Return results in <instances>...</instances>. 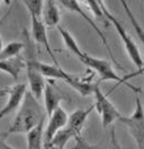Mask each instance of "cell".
<instances>
[{"label": "cell", "instance_id": "ac0fdd59", "mask_svg": "<svg viewBox=\"0 0 144 149\" xmlns=\"http://www.w3.org/2000/svg\"><path fill=\"white\" fill-rule=\"evenodd\" d=\"M24 47H25V45L23 42H18V41L10 42L7 45L2 47V50L0 51V60L10 59V58L19 56L20 52L24 50Z\"/></svg>", "mask_w": 144, "mask_h": 149}, {"label": "cell", "instance_id": "8992f818", "mask_svg": "<svg viewBox=\"0 0 144 149\" xmlns=\"http://www.w3.org/2000/svg\"><path fill=\"white\" fill-rule=\"evenodd\" d=\"M127 128L129 134L134 139L137 149H144V107L137 97L133 113L128 116H120L118 120Z\"/></svg>", "mask_w": 144, "mask_h": 149}, {"label": "cell", "instance_id": "603a6c76", "mask_svg": "<svg viewBox=\"0 0 144 149\" xmlns=\"http://www.w3.org/2000/svg\"><path fill=\"white\" fill-rule=\"evenodd\" d=\"M2 40H1V36H0V51H1V50H2Z\"/></svg>", "mask_w": 144, "mask_h": 149}, {"label": "cell", "instance_id": "ba28073f", "mask_svg": "<svg viewBox=\"0 0 144 149\" xmlns=\"http://www.w3.org/2000/svg\"><path fill=\"white\" fill-rule=\"evenodd\" d=\"M59 2L62 5L63 7L65 8V9L70 10L71 13H75V14H78L79 16H80L82 19H84L88 24L90 25V27L92 28L95 32H96V34L99 36V38L101 40V42H102V44L105 45V47H106V50L108 51V53H109V56H110V59L115 62V65H118V62H117V60L115 59V56H114V54H113V51H111V49H110V47H109V44H108V41L107 38H106V36H105V34L100 31V28L97 26V24L92 20V18L90 17V16H88L87 14H86V11L81 8V5L80 2L78 1V0H59ZM119 67V65H118ZM120 68V67H119ZM120 69H123V68H120Z\"/></svg>", "mask_w": 144, "mask_h": 149}, {"label": "cell", "instance_id": "d4e9b609", "mask_svg": "<svg viewBox=\"0 0 144 149\" xmlns=\"http://www.w3.org/2000/svg\"><path fill=\"white\" fill-rule=\"evenodd\" d=\"M79 2H83V3H86V0H78Z\"/></svg>", "mask_w": 144, "mask_h": 149}, {"label": "cell", "instance_id": "5b68a950", "mask_svg": "<svg viewBox=\"0 0 144 149\" xmlns=\"http://www.w3.org/2000/svg\"><path fill=\"white\" fill-rule=\"evenodd\" d=\"M38 67L45 78L63 80L74 91H77L81 96H89L93 93L95 84L87 81V80H82L79 77L66 72L60 67V65H48V63H44L39 61Z\"/></svg>", "mask_w": 144, "mask_h": 149}, {"label": "cell", "instance_id": "7c38bea8", "mask_svg": "<svg viewBox=\"0 0 144 149\" xmlns=\"http://www.w3.org/2000/svg\"><path fill=\"white\" fill-rule=\"evenodd\" d=\"M27 92L26 84H16L8 89V100L5 106L0 110V119L8 115L14 111L19 109L20 104L23 102L25 94Z\"/></svg>", "mask_w": 144, "mask_h": 149}, {"label": "cell", "instance_id": "484cf974", "mask_svg": "<svg viewBox=\"0 0 144 149\" xmlns=\"http://www.w3.org/2000/svg\"><path fill=\"white\" fill-rule=\"evenodd\" d=\"M51 149H59V148H51Z\"/></svg>", "mask_w": 144, "mask_h": 149}, {"label": "cell", "instance_id": "7402d4cb", "mask_svg": "<svg viewBox=\"0 0 144 149\" xmlns=\"http://www.w3.org/2000/svg\"><path fill=\"white\" fill-rule=\"evenodd\" d=\"M9 13H10V10H9L8 13H7V14H6V15H5V16H3V17H2V19H1V20H0V24H1V23H2V22H3V20H5V19L7 18V16H8V15H9Z\"/></svg>", "mask_w": 144, "mask_h": 149}, {"label": "cell", "instance_id": "7a4b0ae2", "mask_svg": "<svg viewBox=\"0 0 144 149\" xmlns=\"http://www.w3.org/2000/svg\"><path fill=\"white\" fill-rule=\"evenodd\" d=\"M96 1L98 2L99 7H100V9H101L102 14H104L105 19L108 20L115 27V29H116L117 34L120 37V40L123 42V45L125 47V51L127 52V54L129 56L131 61L137 68V72L136 74H142V72H144V59L143 56H142V54H141V51H140L138 47L136 45L135 41L128 34V32L123 26V24L110 13V10L107 8L105 1L104 0H96Z\"/></svg>", "mask_w": 144, "mask_h": 149}, {"label": "cell", "instance_id": "30bf717a", "mask_svg": "<svg viewBox=\"0 0 144 149\" xmlns=\"http://www.w3.org/2000/svg\"><path fill=\"white\" fill-rule=\"evenodd\" d=\"M93 110H95V105H91L87 109H77L69 115L68 122L64 128L71 133L73 139L81 137V133L84 128L87 119Z\"/></svg>", "mask_w": 144, "mask_h": 149}, {"label": "cell", "instance_id": "4fadbf2b", "mask_svg": "<svg viewBox=\"0 0 144 149\" xmlns=\"http://www.w3.org/2000/svg\"><path fill=\"white\" fill-rule=\"evenodd\" d=\"M43 100H44V110L46 112V116H51L60 105L61 101L63 100V96L59 93V91L52 86L51 83H46L43 92Z\"/></svg>", "mask_w": 144, "mask_h": 149}, {"label": "cell", "instance_id": "9c48e42d", "mask_svg": "<svg viewBox=\"0 0 144 149\" xmlns=\"http://www.w3.org/2000/svg\"><path fill=\"white\" fill-rule=\"evenodd\" d=\"M68 118H69V114L66 113V111L63 109L62 106H59L52 113V115L48 116V122H47V125H46L44 130V146H43V149L46 148L54 138V136L62 128L65 127V124L68 122Z\"/></svg>", "mask_w": 144, "mask_h": 149}, {"label": "cell", "instance_id": "277c9868", "mask_svg": "<svg viewBox=\"0 0 144 149\" xmlns=\"http://www.w3.org/2000/svg\"><path fill=\"white\" fill-rule=\"evenodd\" d=\"M77 58L80 60L81 62L84 65H87L88 68L92 69L95 72H97V74L100 78V81H106V80H113L116 81L118 84L126 85L128 88H131L134 93H140L141 89L135 87L133 85L128 84V80L126 79V77H119L118 74L114 70L113 65L105 59H99V58H95V56H90L88 53L83 52L81 50L80 52L77 54Z\"/></svg>", "mask_w": 144, "mask_h": 149}, {"label": "cell", "instance_id": "4316f807", "mask_svg": "<svg viewBox=\"0 0 144 149\" xmlns=\"http://www.w3.org/2000/svg\"><path fill=\"white\" fill-rule=\"evenodd\" d=\"M1 1H2V0H0V2H1Z\"/></svg>", "mask_w": 144, "mask_h": 149}, {"label": "cell", "instance_id": "d6986e66", "mask_svg": "<svg viewBox=\"0 0 144 149\" xmlns=\"http://www.w3.org/2000/svg\"><path fill=\"white\" fill-rule=\"evenodd\" d=\"M21 1L26 6L30 16H36V17L41 18L44 0H21Z\"/></svg>", "mask_w": 144, "mask_h": 149}, {"label": "cell", "instance_id": "52a82bcc", "mask_svg": "<svg viewBox=\"0 0 144 149\" xmlns=\"http://www.w3.org/2000/svg\"><path fill=\"white\" fill-rule=\"evenodd\" d=\"M95 96V109L97 110L98 114L100 115V120L102 128H107L114 122L118 121L122 116V114L117 110V107L111 103V101L108 98V96L105 93H102L101 88L99 87V84L95 85L93 94Z\"/></svg>", "mask_w": 144, "mask_h": 149}, {"label": "cell", "instance_id": "44dd1931", "mask_svg": "<svg viewBox=\"0 0 144 149\" xmlns=\"http://www.w3.org/2000/svg\"><path fill=\"white\" fill-rule=\"evenodd\" d=\"M0 149H14V148H11V147L8 146L6 142H3V141L0 140Z\"/></svg>", "mask_w": 144, "mask_h": 149}, {"label": "cell", "instance_id": "3957f363", "mask_svg": "<svg viewBox=\"0 0 144 149\" xmlns=\"http://www.w3.org/2000/svg\"><path fill=\"white\" fill-rule=\"evenodd\" d=\"M25 35V50H26V74H27V80H28V86H29V92L34 95L36 100H41L43 97V92H44L45 85V77L42 74L39 67H38V60L36 58V52L33 42L30 41L29 35L24 32Z\"/></svg>", "mask_w": 144, "mask_h": 149}, {"label": "cell", "instance_id": "cb8c5ba5", "mask_svg": "<svg viewBox=\"0 0 144 149\" xmlns=\"http://www.w3.org/2000/svg\"><path fill=\"white\" fill-rule=\"evenodd\" d=\"M6 93V91H0V96H2V95H5Z\"/></svg>", "mask_w": 144, "mask_h": 149}, {"label": "cell", "instance_id": "e0dca14e", "mask_svg": "<svg viewBox=\"0 0 144 149\" xmlns=\"http://www.w3.org/2000/svg\"><path fill=\"white\" fill-rule=\"evenodd\" d=\"M119 1H120V5H122L123 9L125 10L126 15H127V17H128V19H129L132 26H133V28H134L136 35H137V37L140 38V41H141V43H142V45H143V47H144V29H143V27L141 26V24L138 23V20H137L136 17L134 16V14H133V11H132V9H131L129 5L127 3V1H126V0H119Z\"/></svg>", "mask_w": 144, "mask_h": 149}, {"label": "cell", "instance_id": "6da1fadb", "mask_svg": "<svg viewBox=\"0 0 144 149\" xmlns=\"http://www.w3.org/2000/svg\"><path fill=\"white\" fill-rule=\"evenodd\" d=\"M46 112L44 107L41 106L38 100H36L30 92H26L25 97L20 104L16 116L10 123L5 137L16 133H27L33 129L36 124L45 120Z\"/></svg>", "mask_w": 144, "mask_h": 149}, {"label": "cell", "instance_id": "ffe728a7", "mask_svg": "<svg viewBox=\"0 0 144 149\" xmlns=\"http://www.w3.org/2000/svg\"><path fill=\"white\" fill-rule=\"evenodd\" d=\"M86 5L89 7V9L92 11V14H93L97 18H101V19H104V20H106L105 17H104L102 11H101L100 7H99L98 2H97L96 0H86Z\"/></svg>", "mask_w": 144, "mask_h": 149}, {"label": "cell", "instance_id": "2e32d148", "mask_svg": "<svg viewBox=\"0 0 144 149\" xmlns=\"http://www.w3.org/2000/svg\"><path fill=\"white\" fill-rule=\"evenodd\" d=\"M45 120L36 124L33 129L26 133L27 149H43L44 146V130Z\"/></svg>", "mask_w": 144, "mask_h": 149}, {"label": "cell", "instance_id": "9a60e30c", "mask_svg": "<svg viewBox=\"0 0 144 149\" xmlns=\"http://www.w3.org/2000/svg\"><path fill=\"white\" fill-rule=\"evenodd\" d=\"M41 18L45 24V26L54 27L59 25L61 20V15L54 0H44Z\"/></svg>", "mask_w": 144, "mask_h": 149}, {"label": "cell", "instance_id": "8fae6325", "mask_svg": "<svg viewBox=\"0 0 144 149\" xmlns=\"http://www.w3.org/2000/svg\"><path fill=\"white\" fill-rule=\"evenodd\" d=\"M30 19H32V22H30L32 23V36L34 38V41L38 45H42L46 50V52L48 53V56H51L54 65H59V61L55 58L53 53V50H52V47L50 45L46 26L43 23L42 18H38L36 16H30Z\"/></svg>", "mask_w": 144, "mask_h": 149}, {"label": "cell", "instance_id": "5bb4252c", "mask_svg": "<svg viewBox=\"0 0 144 149\" xmlns=\"http://www.w3.org/2000/svg\"><path fill=\"white\" fill-rule=\"evenodd\" d=\"M26 67V60L25 56H17L10 59H5V60H0V71L8 74L11 76L15 80L18 79V76L20 74V71Z\"/></svg>", "mask_w": 144, "mask_h": 149}]
</instances>
